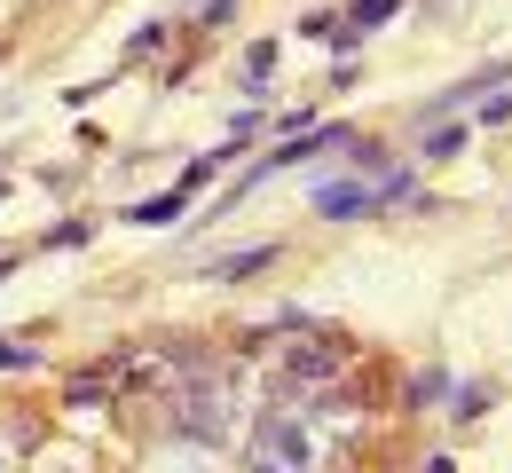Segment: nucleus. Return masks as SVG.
<instances>
[{
    "instance_id": "nucleus-2",
    "label": "nucleus",
    "mask_w": 512,
    "mask_h": 473,
    "mask_svg": "<svg viewBox=\"0 0 512 473\" xmlns=\"http://www.w3.org/2000/svg\"><path fill=\"white\" fill-rule=\"evenodd\" d=\"M260 450H268V458H292V466H300V458H308V434H300V426H268V434H260Z\"/></svg>"
},
{
    "instance_id": "nucleus-4",
    "label": "nucleus",
    "mask_w": 512,
    "mask_h": 473,
    "mask_svg": "<svg viewBox=\"0 0 512 473\" xmlns=\"http://www.w3.org/2000/svg\"><path fill=\"white\" fill-rule=\"evenodd\" d=\"M174 213H182V190H174V198H150V205H134L127 221H174Z\"/></svg>"
},
{
    "instance_id": "nucleus-1",
    "label": "nucleus",
    "mask_w": 512,
    "mask_h": 473,
    "mask_svg": "<svg viewBox=\"0 0 512 473\" xmlns=\"http://www.w3.org/2000/svg\"><path fill=\"white\" fill-rule=\"evenodd\" d=\"M331 363H339V355H331L323 339H308V347H292V379H331Z\"/></svg>"
},
{
    "instance_id": "nucleus-3",
    "label": "nucleus",
    "mask_w": 512,
    "mask_h": 473,
    "mask_svg": "<svg viewBox=\"0 0 512 473\" xmlns=\"http://www.w3.org/2000/svg\"><path fill=\"white\" fill-rule=\"evenodd\" d=\"M371 198V190H363V182H331V190H316V205L323 213H331V221H339V213H355V205Z\"/></svg>"
},
{
    "instance_id": "nucleus-6",
    "label": "nucleus",
    "mask_w": 512,
    "mask_h": 473,
    "mask_svg": "<svg viewBox=\"0 0 512 473\" xmlns=\"http://www.w3.org/2000/svg\"><path fill=\"white\" fill-rule=\"evenodd\" d=\"M0 363H8V371H24V347H16V339H0Z\"/></svg>"
},
{
    "instance_id": "nucleus-5",
    "label": "nucleus",
    "mask_w": 512,
    "mask_h": 473,
    "mask_svg": "<svg viewBox=\"0 0 512 473\" xmlns=\"http://www.w3.org/2000/svg\"><path fill=\"white\" fill-rule=\"evenodd\" d=\"M379 16H394V0H355V24H379Z\"/></svg>"
}]
</instances>
